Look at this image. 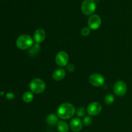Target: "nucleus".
I'll return each instance as SVG.
<instances>
[{"label": "nucleus", "instance_id": "2", "mask_svg": "<svg viewBox=\"0 0 132 132\" xmlns=\"http://www.w3.org/2000/svg\"><path fill=\"white\" fill-rule=\"evenodd\" d=\"M34 41V40L29 35L23 34L18 37L15 44L18 48L24 50L30 48L33 46Z\"/></svg>", "mask_w": 132, "mask_h": 132}, {"label": "nucleus", "instance_id": "16", "mask_svg": "<svg viewBox=\"0 0 132 132\" xmlns=\"http://www.w3.org/2000/svg\"><path fill=\"white\" fill-rule=\"evenodd\" d=\"M115 101V97L112 94H108L105 96L104 98V102L106 104H112Z\"/></svg>", "mask_w": 132, "mask_h": 132}, {"label": "nucleus", "instance_id": "21", "mask_svg": "<svg viewBox=\"0 0 132 132\" xmlns=\"http://www.w3.org/2000/svg\"><path fill=\"white\" fill-rule=\"evenodd\" d=\"M75 65L73 64H67V69L68 72H73L75 70Z\"/></svg>", "mask_w": 132, "mask_h": 132}, {"label": "nucleus", "instance_id": "12", "mask_svg": "<svg viewBox=\"0 0 132 132\" xmlns=\"http://www.w3.org/2000/svg\"><path fill=\"white\" fill-rule=\"evenodd\" d=\"M66 76V72L63 68L55 70L52 74V78L54 81H59L63 80Z\"/></svg>", "mask_w": 132, "mask_h": 132}, {"label": "nucleus", "instance_id": "11", "mask_svg": "<svg viewBox=\"0 0 132 132\" xmlns=\"http://www.w3.org/2000/svg\"><path fill=\"white\" fill-rule=\"evenodd\" d=\"M46 38V32L43 28H38L34 33V40L36 43H41Z\"/></svg>", "mask_w": 132, "mask_h": 132}, {"label": "nucleus", "instance_id": "10", "mask_svg": "<svg viewBox=\"0 0 132 132\" xmlns=\"http://www.w3.org/2000/svg\"><path fill=\"white\" fill-rule=\"evenodd\" d=\"M70 128L73 132H79L82 128V122L79 117H75L70 121Z\"/></svg>", "mask_w": 132, "mask_h": 132}, {"label": "nucleus", "instance_id": "17", "mask_svg": "<svg viewBox=\"0 0 132 132\" xmlns=\"http://www.w3.org/2000/svg\"><path fill=\"white\" fill-rule=\"evenodd\" d=\"M40 49H41V47H40L38 43H36L34 45H33V46L30 48V53L31 54H32V55L36 54L39 52Z\"/></svg>", "mask_w": 132, "mask_h": 132}, {"label": "nucleus", "instance_id": "14", "mask_svg": "<svg viewBox=\"0 0 132 132\" xmlns=\"http://www.w3.org/2000/svg\"><path fill=\"white\" fill-rule=\"evenodd\" d=\"M57 128L59 132H68L69 130V126L65 121H59L57 125Z\"/></svg>", "mask_w": 132, "mask_h": 132}, {"label": "nucleus", "instance_id": "7", "mask_svg": "<svg viewBox=\"0 0 132 132\" xmlns=\"http://www.w3.org/2000/svg\"><path fill=\"white\" fill-rule=\"evenodd\" d=\"M89 82L95 87H101L104 83V78L100 73H93L89 77Z\"/></svg>", "mask_w": 132, "mask_h": 132}, {"label": "nucleus", "instance_id": "8", "mask_svg": "<svg viewBox=\"0 0 132 132\" xmlns=\"http://www.w3.org/2000/svg\"><path fill=\"white\" fill-rule=\"evenodd\" d=\"M102 23L101 18L97 14L92 15L88 20V24L90 29L97 30L101 27Z\"/></svg>", "mask_w": 132, "mask_h": 132}, {"label": "nucleus", "instance_id": "13", "mask_svg": "<svg viewBox=\"0 0 132 132\" xmlns=\"http://www.w3.org/2000/svg\"><path fill=\"white\" fill-rule=\"evenodd\" d=\"M58 118L59 117H57V116H56L54 113L49 114L46 119V123L50 126H55V125H57L58 122H59Z\"/></svg>", "mask_w": 132, "mask_h": 132}, {"label": "nucleus", "instance_id": "22", "mask_svg": "<svg viewBox=\"0 0 132 132\" xmlns=\"http://www.w3.org/2000/svg\"><path fill=\"white\" fill-rule=\"evenodd\" d=\"M6 97H7L8 99H12L14 97V95L12 94H11V93H10V94H8L6 95Z\"/></svg>", "mask_w": 132, "mask_h": 132}, {"label": "nucleus", "instance_id": "4", "mask_svg": "<svg viewBox=\"0 0 132 132\" xmlns=\"http://www.w3.org/2000/svg\"><path fill=\"white\" fill-rule=\"evenodd\" d=\"M81 9L85 15H92L96 9V4L94 0H85L81 4Z\"/></svg>", "mask_w": 132, "mask_h": 132}, {"label": "nucleus", "instance_id": "18", "mask_svg": "<svg viewBox=\"0 0 132 132\" xmlns=\"http://www.w3.org/2000/svg\"><path fill=\"white\" fill-rule=\"evenodd\" d=\"M85 113H86V110L84 107H79L77 108V111H76V114L78 117H83Z\"/></svg>", "mask_w": 132, "mask_h": 132}, {"label": "nucleus", "instance_id": "19", "mask_svg": "<svg viewBox=\"0 0 132 132\" xmlns=\"http://www.w3.org/2000/svg\"><path fill=\"white\" fill-rule=\"evenodd\" d=\"M82 123H83L85 126H90V125L92 123V118L91 116H86V117L83 119Z\"/></svg>", "mask_w": 132, "mask_h": 132}, {"label": "nucleus", "instance_id": "20", "mask_svg": "<svg viewBox=\"0 0 132 132\" xmlns=\"http://www.w3.org/2000/svg\"><path fill=\"white\" fill-rule=\"evenodd\" d=\"M90 28L88 27H83L81 30V34L82 36H88L90 34Z\"/></svg>", "mask_w": 132, "mask_h": 132}, {"label": "nucleus", "instance_id": "15", "mask_svg": "<svg viewBox=\"0 0 132 132\" xmlns=\"http://www.w3.org/2000/svg\"><path fill=\"white\" fill-rule=\"evenodd\" d=\"M34 94L32 92H27L23 95V100L24 103H30L33 101Z\"/></svg>", "mask_w": 132, "mask_h": 132}, {"label": "nucleus", "instance_id": "3", "mask_svg": "<svg viewBox=\"0 0 132 132\" xmlns=\"http://www.w3.org/2000/svg\"><path fill=\"white\" fill-rule=\"evenodd\" d=\"M29 88L32 93L39 94L43 92L46 89V84L45 81L41 79H34L29 84Z\"/></svg>", "mask_w": 132, "mask_h": 132}, {"label": "nucleus", "instance_id": "9", "mask_svg": "<svg viewBox=\"0 0 132 132\" xmlns=\"http://www.w3.org/2000/svg\"><path fill=\"white\" fill-rule=\"evenodd\" d=\"M102 111V106L98 102L91 103L87 107V113L90 116H95L100 114Z\"/></svg>", "mask_w": 132, "mask_h": 132}, {"label": "nucleus", "instance_id": "6", "mask_svg": "<svg viewBox=\"0 0 132 132\" xmlns=\"http://www.w3.org/2000/svg\"><path fill=\"white\" fill-rule=\"evenodd\" d=\"M69 57L68 54L64 51H60L55 56V63L60 67H64L68 64Z\"/></svg>", "mask_w": 132, "mask_h": 132}, {"label": "nucleus", "instance_id": "5", "mask_svg": "<svg viewBox=\"0 0 132 132\" xmlns=\"http://www.w3.org/2000/svg\"><path fill=\"white\" fill-rule=\"evenodd\" d=\"M113 92L117 96H124L127 92V85L126 82L123 81H117L114 84L113 87Z\"/></svg>", "mask_w": 132, "mask_h": 132}, {"label": "nucleus", "instance_id": "1", "mask_svg": "<svg viewBox=\"0 0 132 132\" xmlns=\"http://www.w3.org/2000/svg\"><path fill=\"white\" fill-rule=\"evenodd\" d=\"M76 108L73 104L69 103H64L61 104L57 111V116L63 120L72 118L76 113Z\"/></svg>", "mask_w": 132, "mask_h": 132}, {"label": "nucleus", "instance_id": "23", "mask_svg": "<svg viewBox=\"0 0 132 132\" xmlns=\"http://www.w3.org/2000/svg\"><path fill=\"white\" fill-rule=\"evenodd\" d=\"M97 1H99V0H97Z\"/></svg>", "mask_w": 132, "mask_h": 132}]
</instances>
